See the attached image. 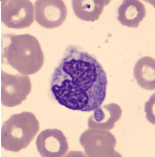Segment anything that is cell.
<instances>
[{
  "mask_svg": "<svg viewBox=\"0 0 155 157\" xmlns=\"http://www.w3.org/2000/svg\"><path fill=\"white\" fill-rule=\"evenodd\" d=\"M2 61L25 75L39 71L44 64V54L36 37L29 34H6L2 37Z\"/></svg>",
  "mask_w": 155,
  "mask_h": 157,
  "instance_id": "obj_2",
  "label": "cell"
},
{
  "mask_svg": "<svg viewBox=\"0 0 155 157\" xmlns=\"http://www.w3.org/2000/svg\"><path fill=\"white\" fill-rule=\"evenodd\" d=\"M80 144L89 157H122L115 151L116 138L110 130L89 128L81 135Z\"/></svg>",
  "mask_w": 155,
  "mask_h": 157,
  "instance_id": "obj_4",
  "label": "cell"
},
{
  "mask_svg": "<svg viewBox=\"0 0 155 157\" xmlns=\"http://www.w3.org/2000/svg\"><path fill=\"white\" fill-rule=\"evenodd\" d=\"M35 20V6L29 0H1V22L10 29H25Z\"/></svg>",
  "mask_w": 155,
  "mask_h": 157,
  "instance_id": "obj_5",
  "label": "cell"
},
{
  "mask_svg": "<svg viewBox=\"0 0 155 157\" xmlns=\"http://www.w3.org/2000/svg\"><path fill=\"white\" fill-rule=\"evenodd\" d=\"M39 121L32 112L14 114L1 129V146L4 150L19 152L27 148L39 131Z\"/></svg>",
  "mask_w": 155,
  "mask_h": 157,
  "instance_id": "obj_3",
  "label": "cell"
},
{
  "mask_svg": "<svg viewBox=\"0 0 155 157\" xmlns=\"http://www.w3.org/2000/svg\"><path fill=\"white\" fill-rule=\"evenodd\" d=\"M32 90L29 75H10L1 71V104L6 107H16L22 104Z\"/></svg>",
  "mask_w": 155,
  "mask_h": 157,
  "instance_id": "obj_6",
  "label": "cell"
},
{
  "mask_svg": "<svg viewBox=\"0 0 155 157\" xmlns=\"http://www.w3.org/2000/svg\"><path fill=\"white\" fill-rule=\"evenodd\" d=\"M154 101H155V94L152 95L148 101V103L146 104L145 107V112H146V116L148 118V121L151 124H155V116H154Z\"/></svg>",
  "mask_w": 155,
  "mask_h": 157,
  "instance_id": "obj_13",
  "label": "cell"
},
{
  "mask_svg": "<svg viewBox=\"0 0 155 157\" xmlns=\"http://www.w3.org/2000/svg\"><path fill=\"white\" fill-rule=\"evenodd\" d=\"M146 17L144 3L138 0H125L118 10V20L125 26L135 29Z\"/></svg>",
  "mask_w": 155,
  "mask_h": 157,
  "instance_id": "obj_10",
  "label": "cell"
},
{
  "mask_svg": "<svg viewBox=\"0 0 155 157\" xmlns=\"http://www.w3.org/2000/svg\"><path fill=\"white\" fill-rule=\"evenodd\" d=\"M67 18V7L62 0H38L35 19L44 29H57Z\"/></svg>",
  "mask_w": 155,
  "mask_h": 157,
  "instance_id": "obj_7",
  "label": "cell"
},
{
  "mask_svg": "<svg viewBox=\"0 0 155 157\" xmlns=\"http://www.w3.org/2000/svg\"><path fill=\"white\" fill-rule=\"evenodd\" d=\"M122 108L118 104H107L96 108L88 118V127L91 129L111 130L122 117Z\"/></svg>",
  "mask_w": 155,
  "mask_h": 157,
  "instance_id": "obj_9",
  "label": "cell"
},
{
  "mask_svg": "<svg viewBox=\"0 0 155 157\" xmlns=\"http://www.w3.org/2000/svg\"><path fill=\"white\" fill-rule=\"evenodd\" d=\"M134 78L137 84L146 90L155 89V59L151 57L141 58L134 66Z\"/></svg>",
  "mask_w": 155,
  "mask_h": 157,
  "instance_id": "obj_12",
  "label": "cell"
},
{
  "mask_svg": "<svg viewBox=\"0 0 155 157\" xmlns=\"http://www.w3.org/2000/svg\"><path fill=\"white\" fill-rule=\"evenodd\" d=\"M107 75L99 61L70 45L50 78V93L60 105L89 112L106 98Z\"/></svg>",
  "mask_w": 155,
  "mask_h": 157,
  "instance_id": "obj_1",
  "label": "cell"
},
{
  "mask_svg": "<svg viewBox=\"0 0 155 157\" xmlns=\"http://www.w3.org/2000/svg\"><path fill=\"white\" fill-rule=\"evenodd\" d=\"M72 9L79 19L92 22L99 20L110 0H73Z\"/></svg>",
  "mask_w": 155,
  "mask_h": 157,
  "instance_id": "obj_11",
  "label": "cell"
},
{
  "mask_svg": "<svg viewBox=\"0 0 155 157\" xmlns=\"http://www.w3.org/2000/svg\"><path fill=\"white\" fill-rule=\"evenodd\" d=\"M37 150L43 157H61L67 153L69 145L64 133L59 129H45L38 135Z\"/></svg>",
  "mask_w": 155,
  "mask_h": 157,
  "instance_id": "obj_8",
  "label": "cell"
}]
</instances>
